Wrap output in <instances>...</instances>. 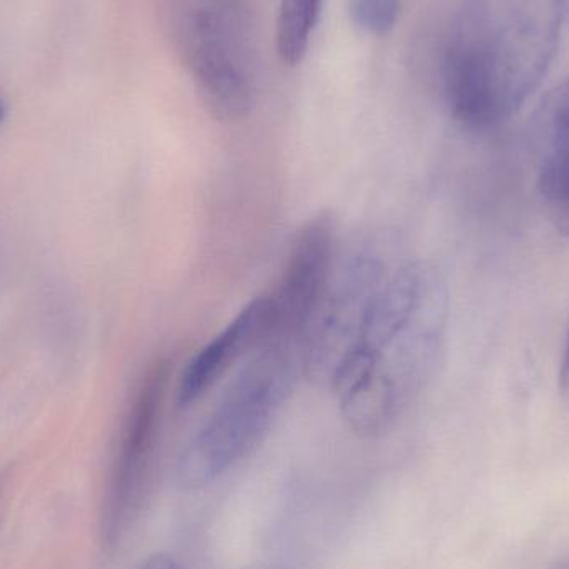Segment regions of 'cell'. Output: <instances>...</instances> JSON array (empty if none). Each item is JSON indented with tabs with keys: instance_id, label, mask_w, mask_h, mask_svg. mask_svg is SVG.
<instances>
[{
	"instance_id": "6da1fadb",
	"label": "cell",
	"mask_w": 569,
	"mask_h": 569,
	"mask_svg": "<svg viewBox=\"0 0 569 569\" xmlns=\"http://www.w3.org/2000/svg\"><path fill=\"white\" fill-rule=\"evenodd\" d=\"M447 323L448 288L440 270L427 262L398 263L328 381L353 433L383 435L427 390Z\"/></svg>"
},
{
	"instance_id": "7a4b0ae2",
	"label": "cell",
	"mask_w": 569,
	"mask_h": 569,
	"mask_svg": "<svg viewBox=\"0 0 569 569\" xmlns=\"http://www.w3.org/2000/svg\"><path fill=\"white\" fill-rule=\"evenodd\" d=\"M567 0H463L443 60L448 109L487 130L540 89L560 46Z\"/></svg>"
},
{
	"instance_id": "3957f363",
	"label": "cell",
	"mask_w": 569,
	"mask_h": 569,
	"mask_svg": "<svg viewBox=\"0 0 569 569\" xmlns=\"http://www.w3.org/2000/svg\"><path fill=\"white\" fill-rule=\"evenodd\" d=\"M253 353L177 458L186 490L216 483L266 440L303 370L300 350L262 345Z\"/></svg>"
},
{
	"instance_id": "277c9868",
	"label": "cell",
	"mask_w": 569,
	"mask_h": 569,
	"mask_svg": "<svg viewBox=\"0 0 569 569\" xmlns=\"http://www.w3.org/2000/svg\"><path fill=\"white\" fill-rule=\"evenodd\" d=\"M167 37L202 102L220 120L256 106V29L246 0H160Z\"/></svg>"
},
{
	"instance_id": "5b68a950",
	"label": "cell",
	"mask_w": 569,
	"mask_h": 569,
	"mask_svg": "<svg viewBox=\"0 0 569 569\" xmlns=\"http://www.w3.org/2000/svg\"><path fill=\"white\" fill-rule=\"evenodd\" d=\"M173 363L162 357L150 363L127 413L102 511V540L116 548L129 533L146 501L159 445Z\"/></svg>"
},
{
	"instance_id": "8992f818",
	"label": "cell",
	"mask_w": 569,
	"mask_h": 569,
	"mask_svg": "<svg viewBox=\"0 0 569 569\" xmlns=\"http://www.w3.org/2000/svg\"><path fill=\"white\" fill-rule=\"evenodd\" d=\"M400 262L391 259L388 243L367 240L335 266L320 308L303 343V371L330 381L367 317L385 280Z\"/></svg>"
},
{
	"instance_id": "52a82bcc",
	"label": "cell",
	"mask_w": 569,
	"mask_h": 569,
	"mask_svg": "<svg viewBox=\"0 0 569 569\" xmlns=\"http://www.w3.org/2000/svg\"><path fill=\"white\" fill-rule=\"evenodd\" d=\"M337 266V227L323 212L308 220L291 243L282 276L269 291L270 330L262 345L295 348L303 357L305 337ZM260 348V347H259Z\"/></svg>"
},
{
	"instance_id": "ba28073f",
	"label": "cell",
	"mask_w": 569,
	"mask_h": 569,
	"mask_svg": "<svg viewBox=\"0 0 569 569\" xmlns=\"http://www.w3.org/2000/svg\"><path fill=\"white\" fill-rule=\"evenodd\" d=\"M270 330L269 295H260L203 345L183 368L176 387L177 403L192 407L249 351L262 347Z\"/></svg>"
},
{
	"instance_id": "9c48e42d",
	"label": "cell",
	"mask_w": 569,
	"mask_h": 569,
	"mask_svg": "<svg viewBox=\"0 0 569 569\" xmlns=\"http://www.w3.org/2000/svg\"><path fill=\"white\" fill-rule=\"evenodd\" d=\"M538 192L560 233L569 237V79L550 90L531 120Z\"/></svg>"
},
{
	"instance_id": "30bf717a",
	"label": "cell",
	"mask_w": 569,
	"mask_h": 569,
	"mask_svg": "<svg viewBox=\"0 0 569 569\" xmlns=\"http://www.w3.org/2000/svg\"><path fill=\"white\" fill-rule=\"evenodd\" d=\"M323 0H282L277 20V49L287 66L303 60Z\"/></svg>"
},
{
	"instance_id": "8fae6325",
	"label": "cell",
	"mask_w": 569,
	"mask_h": 569,
	"mask_svg": "<svg viewBox=\"0 0 569 569\" xmlns=\"http://www.w3.org/2000/svg\"><path fill=\"white\" fill-rule=\"evenodd\" d=\"M401 0H351L353 22L365 32L385 36L397 26Z\"/></svg>"
},
{
	"instance_id": "7c38bea8",
	"label": "cell",
	"mask_w": 569,
	"mask_h": 569,
	"mask_svg": "<svg viewBox=\"0 0 569 569\" xmlns=\"http://www.w3.org/2000/svg\"><path fill=\"white\" fill-rule=\"evenodd\" d=\"M136 569H182V567L172 555L156 553L142 561Z\"/></svg>"
},
{
	"instance_id": "4fadbf2b",
	"label": "cell",
	"mask_w": 569,
	"mask_h": 569,
	"mask_svg": "<svg viewBox=\"0 0 569 569\" xmlns=\"http://www.w3.org/2000/svg\"><path fill=\"white\" fill-rule=\"evenodd\" d=\"M560 388L561 395H563L565 401H567L569 407V333L567 348H565L563 365H561Z\"/></svg>"
},
{
	"instance_id": "5bb4252c",
	"label": "cell",
	"mask_w": 569,
	"mask_h": 569,
	"mask_svg": "<svg viewBox=\"0 0 569 569\" xmlns=\"http://www.w3.org/2000/svg\"><path fill=\"white\" fill-rule=\"evenodd\" d=\"M550 569H569V557L557 561V563H555Z\"/></svg>"
},
{
	"instance_id": "9a60e30c",
	"label": "cell",
	"mask_w": 569,
	"mask_h": 569,
	"mask_svg": "<svg viewBox=\"0 0 569 569\" xmlns=\"http://www.w3.org/2000/svg\"><path fill=\"white\" fill-rule=\"evenodd\" d=\"M3 116H6V106H3L2 99H0V122H2Z\"/></svg>"
}]
</instances>
